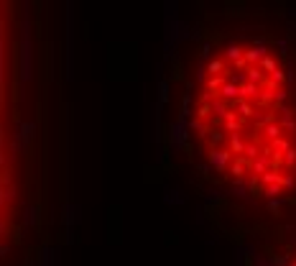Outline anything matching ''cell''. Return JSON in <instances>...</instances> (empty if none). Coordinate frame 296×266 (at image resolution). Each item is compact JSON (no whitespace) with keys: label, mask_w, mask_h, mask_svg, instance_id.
<instances>
[{"label":"cell","mask_w":296,"mask_h":266,"mask_svg":"<svg viewBox=\"0 0 296 266\" xmlns=\"http://www.w3.org/2000/svg\"><path fill=\"white\" fill-rule=\"evenodd\" d=\"M281 187H283L286 192L294 190V187H296V177H294V174H283V177H281Z\"/></svg>","instance_id":"cell-21"},{"label":"cell","mask_w":296,"mask_h":266,"mask_svg":"<svg viewBox=\"0 0 296 266\" xmlns=\"http://www.w3.org/2000/svg\"><path fill=\"white\" fill-rule=\"evenodd\" d=\"M250 166H253V161H250V159H245V156H235L233 164H230L233 179H245V174H250Z\"/></svg>","instance_id":"cell-2"},{"label":"cell","mask_w":296,"mask_h":266,"mask_svg":"<svg viewBox=\"0 0 296 266\" xmlns=\"http://www.w3.org/2000/svg\"><path fill=\"white\" fill-rule=\"evenodd\" d=\"M258 66H260V69H263L266 74H273V72H276V69H278V62H276V59H273V57H271V54H268V57H266L263 62H260Z\"/></svg>","instance_id":"cell-17"},{"label":"cell","mask_w":296,"mask_h":266,"mask_svg":"<svg viewBox=\"0 0 296 266\" xmlns=\"http://www.w3.org/2000/svg\"><path fill=\"white\" fill-rule=\"evenodd\" d=\"M283 169H286V172H294L296 169V146L291 151L283 154Z\"/></svg>","instance_id":"cell-14"},{"label":"cell","mask_w":296,"mask_h":266,"mask_svg":"<svg viewBox=\"0 0 296 266\" xmlns=\"http://www.w3.org/2000/svg\"><path fill=\"white\" fill-rule=\"evenodd\" d=\"M245 57V49L240 46V44H237V41H230V44H227V46H225V59L227 62H240Z\"/></svg>","instance_id":"cell-4"},{"label":"cell","mask_w":296,"mask_h":266,"mask_svg":"<svg viewBox=\"0 0 296 266\" xmlns=\"http://www.w3.org/2000/svg\"><path fill=\"white\" fill-rule=\"evenodd\" d=\"M166 202H176V205H181V202H184V197H181V192H179V190H174V192H169Z\"/></svg>","instance_id":"cell-23"},{"label":"cell","mask_w":296,"mask_h":266,"mask_svg":"<svg viewBox=\"0 0 296 266\" xmlns=\"http://www.w3.org/2000/svg\"><path fill=\"white\" fill-rule=\"evenodd\" d=\"M233 154H230V149H212L210 154H207V164L212 166L217 174H225L227 172V166L233 164Z\"/></svg>","instance_id":"cell-1"},{"label":"cell","mask_w":296,"mask_h":266,"mask_svg":"<svg viewBox=\"0 0 296 266\" xmlns=\"http://www.w3.org/2000/svg\"><path fill=\"white\" fill-rule=\"evenodd\" d=\"M268 80L273 82V85H283V82H286V69H281V66H278V69L276 72H273V74H268Z\"/></svg>","instance_id":"cell-19"},{"label":"cell","mask_w":296,"mask_h":266,"mask_svg":"<svg viewBox=\"0 0 296 266\" xmlns=\"http://www.w3.org/2000/svg\"><path fill=\"white\" fill-rule=\"evenodd\" d=\"M235 113L240 115V118H253V115H258L255 113V103H250V100H237V103H235Z\"/></svg>","instance_id":"cell-6"},{"label":"cell","mask_w":296,"mask_h":266,"mask_svg":"<svg viewBox=\"0 0 296 266\" xmlns=\"http://www.w3.org/2000/svg\"><path fill=\"white\" fill-rule=\"evenodd\" d=\"M245 74H248V82H253V85H258V87L268 80V74H266L263 69H260V66H250V69H248Z\"/></svg>","instance_id":"cell-9"},{"label":"cell","mask_w":296,"mask_h":266,"mask_svg":"<svg viewBox=\"0 0 296 266\" xmlns=\"http://www.w3.org/2000/svg\"><path fill=\"white\" fill-rule=\"evenodd\" d=\"M281 177H283V172H276V169H271V172H266L263 177H260V184H263V187H271V184H281Z\"/></svg>","instance_id":"cell-13"},{"label":"cell","mask_w":296,"mask_h":266,"mask_svg":"<svg viewBox=\"0 0 296 266\" xmlns=\"http://www.w3.org/2000/svg\"><path fill=\"white\" fill-rule=\"evenodd\" d=\"M263 138L268 141V143H273V141H278L281 136H286V133H283V128H281V123H271V126H266L263 131Z\"/></svg>","instance_id":"cell-7"},{"label":"cell","mask_w":296,"mask_h":266,"mask_svg":"<svg viewBox=\"0 0 296 266\" xmlns=\"http://www.w3.org/2000/svg\"><path fill=\"white\" fill-rule=\"evenodd\" d=\"M276 46L281 49V57H289V39H276Z\"/></svg>","instance_id":"cell-22"},{"label":"cell","mask_w":296,"mask_h":266,"mask_svg":"<svg viewBox=\"0 0 296 266\" xmlns=\"http://www.w3.org/2000/svg\"><path fill=\"white\" fill-rule=\"evenodd\" d=\"M268 46H266V44H260V46H258V44H253V46H250V49H245V59H248V64L250 66H258L260 62H263L266 57H268Z\"/></svg>","instance_id":"cell-3"},{"label":"cell","mask_w":296,"mask_h":266,"mask_svg":"<svg viewBox=\"0 0 296 266\" xmlns=\"http://www.w3.org/2000/svg\"><path fill=\"white\" fill-rule=\"evenodd\" d=\"M189 131H197V136H210L212 133V126L207 123V120H199V118H191L189 120Z\"/></svg>","instance_id":"cell-8"},{"label":"cell","mask_w":296,"mask_h":266,"mask_svg":"<svg viewBox=\"0 0 296 266\" xmlns=\"http://www.w3.org/2000/svg\"><path fill=\"white\" fill-rule=\"evenodd\" d=\"M181 77H184V74H181V64L174 62V66H171V80H181Z\"/></svg>","instance_id":"cell-25"},{"label":"cell","mask_w":296,"mask_h":266,"mask_svg":"<svg viewBox=\"0 0 296 266\" xmlns=\"http://www.w3.org/2000/svg\"><path fill=\"white\" fill-rule=\"evenodd\" d=\"M222 131L230 133V136H233V133H240V131H243V118H237V115L227 118L225 123H222Z\"/></svg>","instance_id":"cell-11"},{"label":"cell","mask_w":296,"mask_h":266,"mask_svg":"<svg viewBox=\"0 0 296 266\" xmlns=\"http://www.w3.org/2000/svg\"><path fill=\"white\" fill-rule=\"evenodd\" d=\"M33 136H36V126H33V123H23V126H21V138H23V143H31Z\"/></svg>","instance_id":"cell-15"},{"label":"cell","mask_w":296,"mask_h":266,"mask_svg":"<svg viewBox=\"0 0 296 266\" xmlns=\"http://www.w3.org/2000/svg\"><path fill=\"white\" fill-rule=\"evenodd\" d=\"M13 197H16V187H10V190L3 187V205H8V200H13Z\"/></svg>","instance_id":"cell-24"},{"label":"cell","mask_w":296,"mask_h":266,"mask_svg":"<svg viewBox=\"0 0 296 266\" xmlns=\"http://www.w3.org/2000/svg\"><path fill=\"white\" fill-rule=\"evenodd\" d=\"M268 146H271V151H273V154H286V151H291V149H294V141H289L286 136H281L278 141L268 143Z\"/></svg>","instance_id":"cell-10"},{"label":"cell","mask_w":296,"mask_h":266,"mask_svg":"<svg viewBox=\"0 0 296 266\" xmlns=\"http://www.w3.org/2000/svg\"><path fill=\"white\" fill-rule=\"evenodd\" d=\"M207 141H210V151H212V149H222L225 131H222V128H212V133L207 136Z\"/></svg>","instance_id":"cell-12"},{"label":"cell","mask_w":296,"mask_h":266,"mask_svg":"<svg viewBox=\"0 0 296 266\" xmlns=\"http://www.w3.org/2000/svg\"><path fill=\"white\" fill-rule=\"evenodd\" d=\"M227 143H230V154L233 156H243L245 154V138H243V133H233L230 138H227Z\"/></svg>","instance_id":"cell-5"},{"label":"cell","mask_w":296,"mask_h":266,"mask_svg":"<svg viewBox=\"0 0 296 266\" xmlns=\"http://www.w3.org/2000/svg\"><path fill=\"white\" fill-rule=\"evenodd\" d=\"M26 223H28V225H36V223H39V207H36V205H31V207H28Z\"/></svg>","instance_id":"cell-20"},{"label":"cell","mask_w":296,"mask_h":266,"mask_svg":"<svg viewBox=\"0 0 296 266\" xmlns=\"http://www.w3.org/2000/svg\"><path fill=\"white\" fill-rule=\"evenodd\" d=\"M166 100H169V82L166 80H161V85H158V110H161L164 105H166Z\"/></svg>","instance_id":"cell-16"},{"label":"cell","mask_w":296,"mask_h":266,"mask_svg":"<svg viewBox=\"0 0 296 266\" xmlns=\"http://www.w3.org/2000/svg\"><path fill=\"white\" fill-rule=\"evenodd\" d=\"M291 264V253H273L271 266H289Z\"/></svg>","instance_id":"cell-18"}]
</instances>
